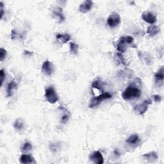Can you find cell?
<instances>
[{"instance_id":"6da1fadb","label":"cell","mask_w":164,"mask_h":164,"mask_svg":"<svg viewBox=\"0 0 164 164\" xmlns=\"http://www.w3.org/2000/svg\"><path fill=\"white\" fill-rule=\"evenodd\" d=\"M141 90L135 84L129 85L122 93V98L125 101H130L134 99L139 98L141 96Z\"/></svg>"},{"instance_id":"7a4b0ae2","label":"cell","mask_w":164,"mask_h":164,"mask_svg":"<svg viewBox=\"0 0 164 164\" xmlns=\"http://www.w3.org/2000/svg\"><path fill=\"white\" fill-rule=\"evenodd\" d=\"M133 42L134 38L132 36H123L120 37L117 44V50L120 53H125L127 50L128 46L134 47L132 45Z\"/></svg>"},{"instance_id":"3957f363","label":"cell","mask_w":164,"mask_h":164,"mask_svg":"<svg viewBox=\"0 0 164 164\" xmlns=\"http://www.w3.org/2000/svg\"><path fill=\"white\" fill-rule=\"evenodd\" d=\"M45 98L51 104H55L59 101V96L56 93L53 87H48L45 90Z\"/></svg>"},{"instance_id":"277c9868","label":"cell","mask_w":164,"mask_h":164,"mask_svg":"<svg viewBox=\"0 0 164 164\" xmlns=\"http://www.w3.org/2000/svg\"><path fill=\"white\" fill-rule=\"evenodd\" d=\"M111 98H112V95L108 93H105L101 94V95L96 96V97H94V98H93V99L91 100L90 103L89 107L91 108L96 107L101 102H102V101L110 99Z\"/></svg>"},{"instance_id":"5b68a950","label":"cell","mask_w":164,"mask_h":164,"mask_svg":"<svg viewBox=\"0 0 164 164\" xmlns=\"http://www.w3.org/2000/svg\"><path fill=\"white\" fill-rule=\"evenodd\" d=\"M120 22H121V19H120L119 14L116 12H112L110 14L107 20V25L112 28L118 26Z\"/></svg>"},{"instance_id":"8992f818","label":"cell","mask_w":164,"mask_h":164,"mask_svg":"<svg viewBox=\"0 0 164 164\" xmlns=\"http://www.w3.org/2000/svg\"><path fill=\"white\" fill-rule=\"evenodd\" d=\"M150 104H151V101L146 100L143 101L142 103L135 106L133 110L138 115H143L147 112L148 110L149 105Z\"/></svg>"},{"instance_id":"52a82bcc","label":"cell","mask_w":164,"mask_h":164,"mask_svg":"<svg viewBox=\"0 0 164 164\" xmlns=\"http://www.w3.org/2000/svg\"><path fill=\"white\" fill-rule=\"evenodd\" d=\"M89 159L96 164H102L104 163V158L99 151H96L90 154Z\"/></svg>"},{"instance_id":"ba28073f","label":"cell","mask_w":164,"mask_h":164,"mask_svg":"<svg viewBox=\"0 0 164 164\" xmlns=\"http://www.w3.org/2000/svg\"><path fill=\"white\" fill-rule=\"evenodd\" d=\"M142 19L146 23L153 25L157 21V18L155 14L151 12H145L142 14Z\"/></svg>"},{"instance_id":"9c48e42d","label":"cell","mask_w":164,"mask_h":164,"mask_svg":"<svg viewBox=\"0 0 164 164\" xmlns=\"http://www.w3.org/2000/svg\"><path fill=\"white\" fill-rule=\"evenodd\" d=\"M155 84L158 87H161L163 85L164 80V69L163 66H162L155 74Z\"/></svg>"},{"instance_id":"30bf717a","label":"cell","mask_w":164,"mask_h":164,"mask_svg":"<svg viewBox=\"0 0 164 164\" xmlns=\"http://www.w3.org/2000/svg\"><path fill=\"white\" fill-rule=\"evenodd\" d=\"M42 73L47 76H51L54 71V67L49 60H46L42 65Z\"/></svg>"},{"instance_id":"8fae6325","label":"cell","mask_w":164,"mask_h":164,"mask_svg":"<svg viewBox=\"0 0 164 164\" xmlns=\"http://www.w3.org/2000/svg\"><path fill=\"white\" fill-rule=\"evenodd\" d=\"M94 3L90 0H87L82 3L79 7V11L81 13H87L93 8Z\"/></svg>"},{"instance_id":"7c38bea8","label":"cell","mask_w":164,"mask_h":164,"mask_svg":"<svg viewBox=\"0 0 164 164\" xmlns=\"http://www.w3.org/2000/svg\"><path fill=\"white\" fill-rule=\"evenodd\" d=\"M126 142L129 146L137 147L139 145L140 142H141V138H140L139 136L137 135L133 134L127 138Z\"/></svg>"},{"instance_id":"4fadbf2b","label":"cell","mask_w":164,"mask_h":164,"mask_svg":"<svg viewBox=\"0 0 164 164\" xmlns=\"http://www.w3.org/2000/svg\"><path fill=\"white\" fill-rule=\"evenodd\" d=\"M17 84L16 81H12L10 82L7 86V97H11L13 95L14 91L17 89Z\"/></svg>"},{"instance_id":"5bb4252c","label":"cell","mask_w":164,"mask_h":164,"mask_svg":"<svg viewBox=\"0 0 164 164\" xmlns=\"http://www.w3.org/2000/svg\"><path fill=\"white\" fill-rule=\"evenodd\" d=\"M19 161L21 163L27 164V163H35L34 158H33L32 156L30 155H26V154H23L19 158Z\"/></svg>"},{"instance_id":"9a60e30c","label":"cell","mask_w":164,"mask_h":164,"mask_svg":"<svg viewBox=\"0 0 164 164\" xmlns=\"http://www.w3.org/2000/svg\"><path fill=\"white\" fill-rule=\"evenodd\" d=\"M143 157L145 158L146 160L150 162H153L157 160V159L158 158L157 153L155 151H151V152L144 154V155H143Z\"/></svg>"},{"instance_id":"2e32d148","label":"cell","mask_w":164,"mask_h":164,"mask_svg":"<svg viewBox=\"0 0 164 164\" xmlns=\"http://www.w3.org/2000/svg\"><path fill=\"white\" fill-rule=\"evenodd\" d=\"M160 32V28L156 25L149 26L147 29V33L150 36H155Z\"/></svg>"},{"instance_id":"e0dca14e","label":"cell","mask_w":164,"mask_h":164,"mask_svg":"<svg viewBox=\"0 0 164 164\" xmlns=\"http://www.w3.org/2000/svg\"><path fill=\"white\" fill-rule=\"evenodd\" d=\"M53 12L54 16L59 17L60 23H62L65 20V17L63 13H62V8H61L60 7L55 8V9H53Z\"/></svg>"},{"instance_id":"ac0fdd59","label":"cell","mask_w":164,"mask_h":164,"mask_svg":"<svg viewBox=\"0 0 164 164\" xmlns=\"http://www.w3.org/2000/svg\"><path fill=\"white\" fill-rule=\"evenodd\" d=\"M139 56H140V58H141V59H142V58L143 60L145 62L147 65H151V64L152 63L153 58L150 55L147 53L140 52Z\"/></svg>"},{"instance_id":"d6986e66","label":"cell","mask_w":164,"mask_h":164,"mask_svg":"<svg viewBox=\"0 0 164 164\" xmlns=\"http://www.w3.org/2000/svg\"><path fill=\"white\" fill-rule=\"evenodd\" d=\"M56 37L58 41L63 44H65L71 40V35L69 34H58Z\"/></svg>"},{"instance_id":"ffe728a7","label":"cell","mask_w":164,"mask_h":164,"mask_svg":"<svg viewBox=\"0 0 164 164\" xmlns=\"http://www.w3.org/2000/svg\"><path fill=\"white\" fill-rule=\"evenodd\" d=\"M92 87L93 89H98L99 90H103V82L100 79H96L93 81Z\"/></svg>"},{"instance_id":"44dd1931","label":"cell","mask_w":164,"mask_h":164,"mask_svg":"<svg viewBox=\"0 0 164 164\" xmlns=\"http://www.w3.org/2000/svg\"><path fill=\"white\" fill-rule=\"evenodd\" d=\"M14 128L18 130V131H20V130L23 129L24 128V123L23 120L20 119H17L14 124Z\"/></svg>"},{"instance_id":"7402d4cb","label":"cell","mask_w":164,"mask_h":164,"mask_svg":"<svg viewBox=\"0 0 164 164\" xmlns=\"http://www.w3.org/2000/svg\"><path fill=\"white\" fill-rule=\"evenodd\" d=\"M60 145L59 143L55 142V143H51L50 146V151L52 153H56L60 149Z\"/></svg>"},{"instance_id":"603a6c76","label":"cell","mask_w":164,"mask_h":164,"mask_svg":"<svg viewBox=\"0 0 164 164\" xmlns=\"http://www.w3.org/2000/svg\"><path fill=\"white\" fill-rule=\"evenodd\" d=\"M32 145L30 142H25L23 144V146L21 148V151L23 153H27L32 150Z\"/></svg>"},{"instance_id":"cb8c5ba5","label":"cell","mask_w":164,"mask_h":164,"mask_svg":"<svg viewBox=\"0 0 164 164\" xmlns=\"http://www.w3.org/2000/svg\"><path fill=\"white\" fill-rule=\"evenodd\" d=\"M70 51L74 55H76L78 51V46L74 42L70 43Z\"/></svg>"},{"instance_id":"d4e9b609","label":"cell","mask_w":164,"mask_h":164,"mask_svg":"<svg viewBox=\"0 0 164 164\" xmlns=\"http://www.w3.org/2000/svg\"><path fill=\"white\" fill-rule=\"evenodd\" d=\"M7 56V51L3 47L0 49V61L2 62Z\"/></svg>"},{"instance_id":"484cf974","label":"cell","mask_w":164,"mask_h":164,"mask_svg":"<svg viewBox=\"0 0 164 164\" xmlns=\"http://www.w3.org/2000/svg\"><path fill=\"white\" fill-rule=\"evenodd\" d=\"M116 56L118 59V60L120 61V63H121L123 65H126V62H125V60L124 59V57H123L122 53H117Z\"/></svg>"},{"instance_id":"4316f807","label":"cell","mask_w":164,"mask_h":164,"mask_svg":"<svg viewBox=\"0 0 164 164\" xmlns=\"http://www.w3.org/2000/svg\"><path fill=\"white\" fill-rule=\"evenodd\" d=\"M5 79V73L3 69L0 71V82H1V87L3 85L4 80Z\"/></svg>"},{"instance_id":"83f0119b","label":"cell","mask_w":164,"mask_h":164,"mask_svg":"<svg viewBox=\"0 0 164 164\" xmlns=\"http://www.w3.org/2000/svg\"><path fill=\"white\" fill-rule=\"evenodd\" d=\"M69 119V114L66 113V114H64L63 115H62V117L61 118V123H63V124H65L66 123L67 121H68V120Z\"/></svg>"},{"instance_id":"f1b7e54d","label":"cell","mask_w":164,"mask_h":164,"mask_svg":"<svg viewBox=\"0 0 164 164\" xmlns=\"http://www.w3.org/2000/svg\"><path fill=\"white\" fill-rule=\"evenodd\" d=\"M152 99L155 101V102H159L160 103L162 100V97L159 95H153L152 96Z\"/></svg>"},{"instance_id":"f546056e","label":"cell","mask_w":164,"mask_h":164,"mask_svg":"<svg viewBox=\"0 0 164 164\" xmlns=\"http://www.w3.org/2000/svg\"><path fill=\"white\" fill-rule=\"evenodd\" d=\"M17 36V33L15 30H12L11 32V38L12 40H14Z\"/></svg>"},{"instance_id":"4dcf8cb0","label":"cell","mask_w":164,"mask_h":164,"mask_svg":"<svg viewBox=\"0 0 164 164\" xmlns=\"http://www.w3.org/2000/svg\"><path fill=\"white\" fill-rule=\"evenodd\" d=\"M24 54H25L26 56H31V55H32L33 53L30 52V51H28L27 50H25V51H24Z\"/></svg>"}]
</instances>
